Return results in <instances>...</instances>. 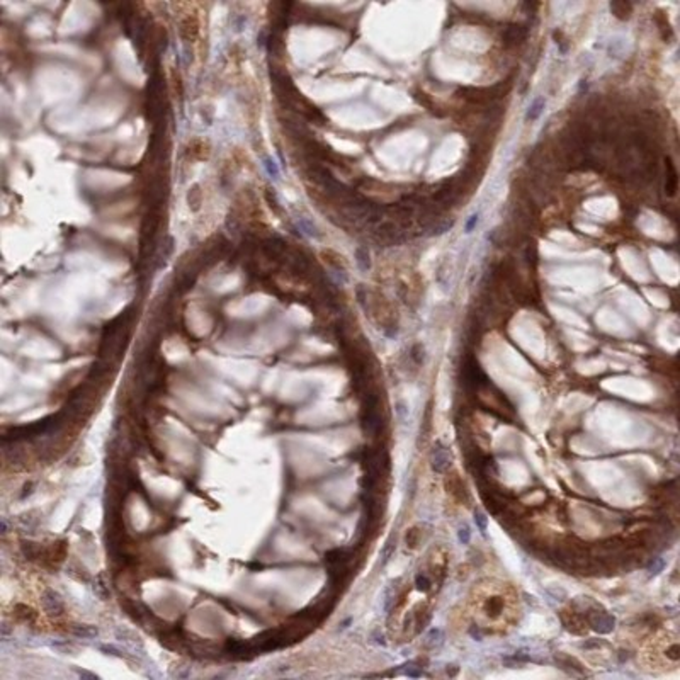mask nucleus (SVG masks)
<instances>
[{"instance_id":"obj_1","label":"nucleus","mask_w":680,"mask_h":680,"mask_svg":"<svg viewBox=\"0 0 680 680\" xmlns=\"http://www.w3.org/2000/svg\"><path fill=\"white\" fill-rule=\"evenodd\" d=\"M473 614L476 619V628L481 629H502L507 626L514 615V597L509 595L504 585H486L480 588L476 599H473Z\"/></svg>"},{"instance_id":"obj_2","label":"nucleus","mask_w":680,"mask_h":680,"mask_svg":"<svg viewBox=\"0 0 680 680\" xmlns=\"http://www.w3.org/2000/svg\"><path fill=\"white\" fill-rule=\"evenodd\" d=\"M179 26H180L182 38L187 39V41H191V43H194L196 38H198V34H199V27H201L198 12H194V11L184 12L180 16Z\"/></svg>"},{"instance_id":"obj_3","label":"nucleus","mask_w":680,"mask_h":680,"mask_svg":"<svg viewBox=\"0 0 680 680\" xmlns=\"http://www.w3.org/2000/svg\"><path fill=\"white\" fill-rule=\"evenodd\" d=\"M432 466H434V469L436 471H444V469L449 466V454H447V451L442 447L441 444H437V446H434V451H432Z\"/></svg>"},{"instance_id":"obj_4","label":"nucleus","mask_w":680,"mask_h":680,"mask_svg":"<svg viewBox=\"0 0 680 680\" xmlns=\"http://www.w3.org/2000/svg\"><path fill=\"white\" fill-rule=\"evenodd\" d=\"M667 163V182H665V193L668 196H675V191H677V170H675L673 163L670 158L665 160Z\"/></svg>"},{"instance_id":"obj_5","label":"nucleus","mask_w":680,"mask_h":680,"mask_svg":"<svg viewBox=\"0 0 680 680\" xmlns=\"http://www.w3.org/2000/svg\"><path fill=\"white\" fill-rule=\"evenodd\" d=\"M592 624H594V628L599 633H609L614 628V617H610L607 614H597L594 621H592Z\"/></svg>"},{"instance_id":"obj_6","label":"nucleus","mask_w":680,"mask_h":680,"mask_svg":"<svg viewBox=\"0 0 680 680\" xmlns=\"http://www.w3.org/2000/svg\"><path fill=\"white\" fill-rule=\"evenodd\" d=\"M526 38V29L522 26H512L505 31V41L509 44H519Z\"/></svg>"},{"instance_id":"obj_7","label":"nucleus","mask_w":680,"mask_h":680,"mask_svg":"<svg viewBox=\"0 0 680 680\" xmlns=\"http://www.w3.org/2000/svg\"><path fill=\"white\" fill-rule=\"evenodd\" d=\"M189 152H191V155L193 157H196V158H208V155H209V147H208V143L206 141H203V140H194V141H191V145H189Z\"/></svg>"},{"instance_id":"obj_8","label":"nucleus","mask_w":680,"mask_h":680,"mask_svg":"<svg viewBox=\"0 0 680 680\" xmlns=\"http://www.w3.org/2000/svg\"><path fill=\"white\" fill-rule=\"evenodd\" d=\"M544 99H536L534 102L531 104V107H529V111H527V114H526V119L527 121H536L537 117L541 116V112H542V109H544Z\"/></svg>"},{"instance_id":"obj_9","label":"nucleus","mask_w":680,"mask_h":680,"mask_svg":"<svg viewBox=\"0 0 680 680\" xmlns=\"http://www.w3.org/2000/svg\"><path fill=\"white\" fill-rule=\"evenodd\" d=\"M610 9H612L614 16L619 17V19H628L629 14H631V6L626 2H614L610 4Z\"/></svg>"},{"instance_id":"obj_10","label":"nucleus","mask_w":680,"mask_h":680,"mask_svg":"<svg viewBox=\"0 0 680 680\" xmlns=\"http://www.w3.org/2000/svg\"><path fill=\"white\" fill-rule=\"evenodd\" d=\"M478 221H480V214H478V213H473L471 216H469V220L466 221V225H464V231H466V233H471L474 228H476Z\"/></svg>"},{"instance_id":"obj_11","label":"nucleus","mask_w":680,"mask_h":680,"mask_svg":"<svg viewBox=\"0 0 680 680\" xmlns=\"http://www.w3.org/2000/svg\"><path fill=\"white\" fill-rule=\"evenodd\" d=\"M474 522L478 524V527H480V531L481 532H485L486 531V517L483 514H474Z\"/></svg>"},{"instance_id":"obj_12","label":"nucleus","mask_w":680,"mask_h":680,"mask_svg":"<svg viewBox=\"0 0 680 680\" xmlns=\"http://www.w3.org/2000/svg\"><path fill=\"white\" fill-rule=\"evenodd\" d=\"M459 541L461 542H469V531H468V527H461L459 529Z\"/></svg>"}]
</instances>
